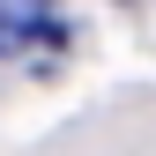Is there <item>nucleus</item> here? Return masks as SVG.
Returning <instances> with one entry per match:
<instances>
[{"mask_svg":"<svg viewBox=\"0 0 156 156\" xmlns=\"http://www.w3.org/2000/svg\"><path fill=\"white\" fill-rule=\"evenodd\" d=\"M45 30H52V0H0V60L30 52Z\"/></svg>","mask_w":156,"mask_h":156,"instance_id":"1","label":"nucleus"}]
</instances>
